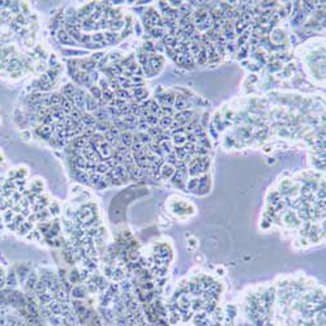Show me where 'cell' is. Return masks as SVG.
I'll use <instances>...</instances> for the list:
<instances>
[{"instance_id": "20", "label": "cell", "mask_w": 326, "mask_h": 326, "mask_svg": "<svg viewBox=\"0 0 326 326\" xmlns=\"http://www.w3.org/2000/svg\"><path fill=\"white\" fill-rule=\"evenodd\" d=\"M38 282V277L34 274V273H32V274L27 275V280H26V285L29 288H34L35 285H37Z\"/></svg>"}, {"instance_id": "17", "label": "cell", "mask_w": 326, "mask_h": 326, "mask_svg": "<svg viewBox=\"0 0 326 326\" xmlns=\"http://www.w3.org/2000/svg\"><path fill=\"white\" fill-rule=\"evenodd\" d=\"M161 149H162L163 153H167V154H170V153L174 151V145H172L171 141H163V142L159 144Z\"/></svg>"}, {"instance_id": "35", "label": "cell", "mask_w": 326, "mask_h": 326, "mask_svg": "<svg viewBox=\"0 0 326 326\" xmlns=\"http://www.w3.org/2000/svg\"><path fill=\"white\" fill-rule=\"evenodd\" d=\"M275 5V1H262L261 3V7L262 8H270V7H274Z\"/></svg>"}, {"instance_id": "1", "label": "cell", "mask_w": 326, "mask_h": 326, "mask_svg": "<svg viewBox=\"0 0 326 326\" xmlns=\"http://www.w3.org/2000/svg\"><path fill=\"white\" fill-rule=\"evenodd\" d=\"M163 64H164V59L163 56L158 54H153V55H149V60H147V65L149 68L151 69L153 72V76L158 74L161 72V69L163 68Z\"/></svg>"}, {"instance_id": "5", "label": "cell", "mask_w": 326, "mask_h": 326, "mask_svg": "<svg viewBox=\"0 0 326 326\" xmlns=\"http://www.w3.org/2000/svg\"><path fill=\"white\" fill-rule=\"evenodd\" d=\"M174 107L176 108L177 111L188 110V99H186V97L182 95V94H176V97H175Z\"/></svg>"}, {"instance_id": "6", "label": "cell", "mask_w": 326, "mask_h": 326, "mask_svg": "<svg viewBox=\"0 0 326 326\" xmlns=\"http://www.w3.org/2000/svg\"><path fill=\"white\" fill-rule=\"evenodd\" d=\"M57 38H59V41H60L63 44H68V46H73V44H76V42H74L71 37H69V34H68V33H67L64 29H60V30H59V33H57Z\"/></svg>"}, {"instance_id": "27", "label": "cell", "mask_w": 326, "mask_h": 326, "mask_svg": "<svg viewBox=\"0 0 326 326\" xmlns=\"http://www.w3.org/2000/svg\"><path fill=\"white\" fill-rule=\"evenodd\" d=\"M7 285L8 286H16L17 285V275H16L15 273H9V275H8V278H7Z\"/></svg>"}, {"instance_id": "8", "label": "cell", "mask_w": 326, "mask_h": 326, "mask_svg": "<svg viewBox=\"0 0 326 326\" xmlns=\"http://www.w3.org/2000/svg\"><path fill=\"white\" fill-rule=\"evenodd\" d=\"M286 39V35H285V32L280 29H274L271 33V37H270V41H273L274 43L279 44L282 43V41Z\"/></svg>"}, {"instance_id": "16", "label": "cell", "mask_w": 326, "mask_h": 326, "mask_svg": "<svg viewBox=\"0 0 326 326\" xmlns=\"http://www.w3.org/2000/svg\"><path fill=\"white\" fill-rule=\"evenodd\" d=\"M197 146H201V147H205V149L210 150L211 145H210V140H209L208 136L205 137H201V138H197V142H196Z\"/></svg>"}, {"instance_id": "25", "label": "cell", "mask_w": 326, "mask_h": 326, "mask_svg": "<svg viewBox=\"0 0 326 326\" xmlns=\"http://www.w3.org/2000/svg\"><path fill=\"white\" fill-rule=\"evenodd\" d=\"M123 26H124V24H123V21H120V20H114L108 24V27H111V30H114V32L121 29Z\"/></svg>"}, {"instance_id": "36", "label": "cell", "mask_w": 326, "mask_h": 326, "mask_svg": "<svg viewBox=\"0 0 326 326\" xmlns=\"http://www.w3.org/2000/svg\"><path fill=\"white\" fill-rule=\"evenodd\" d=\"M102 57H103V54H101V52H97V54H94V55H93L91 60H93V61H97V60L102 59Z\"/></svg>"}, {"instance_id": "19", "label": "cell", "mask_w": 326, "mask_h": 326, "mask_svg": "<svg viewBox=\"0 0 326 326\" xmlns=\"http://www.w3.org/2000/svg\"><path fill=\"white\" fill-rule=\"evenodd\" d=\"M149 32L153 38H163V35H164L163 27H151Z\"/></svg>"}, {"instance_id": "28", "label": "cell", "mask_w": 326, "mask_h": 326, "mask_svg": "<svg viewBox=\"0 0 326 326\" xmlns=\"http://www.w3.org/2000/svg\"><path fill=\"white\" fill-rule=\"evenodd\" d=\"M138 61H140L141 65H146L147 64V60H149V55L146 54V52H141V54H138Z\"/></svg>"}, {"instance_id": "24", "label": "cell", "mask_w": 326, "mask_h": 326, "mask_svg": "<svg viewBox=\"0 0 326 326\" xmlns=\"http://www.w3.org/2000/svg\"><path fill=\"white\" fill-rule=\"evenodd\" d=\"M145 120H146V123L149 124V127H157L159 119H158L155 115H153V114H151V115H149L147 118H145Z\"/></svg>"}, {"instance_id": "14", "label": "cell", "mask_w": 326, "mask_h": 326, "mask_svg": "<svg viewBox=\"0 0 326 326\" xmlns=\"http://www.w3.org/2000/svg\"><path fill=\"white\" fill-rule=\"evenodd\" d=\"M85 292H86V290H85V287H83V286H76V287H73V288H72V296H74V297H83V296H85Z\"/></svg>"}, {"instance_id": "10", "label": "cell", "mask_w": 326, "mask_h": 326, "mask_svg": "<svg viewBox=\"0 0 326 326\" xmlns=\"http://www.w3.org/2000/svg\"><path fill=\"white\" fill-rule=\"evenodd\" d=\"M149 24H150V26H153V27H162V25H163L162 17H161L157 12H154L149 17Z\"/></svg>"}, {"instance_id": "30", "label": "cell", "mask_w": 326, "mask_h": 326, "mask_svg": "<svg viewBox=\"0 0 326 326\" xmlns=\"http://www.w3.org/2000/svg\"><path fill=\"white\" fill-rule=\"evenodd\" d=\"M279 69H282V64H280L279 61H275V63H273V64L269 65L270 72H277V71H279Z\"/></svg>"}, {"instance_id": "7", "label": "cell", "mask_w": 326, "mask_h": 326, "mask_svg": "<svg viewBox=\"0 0 326 326\" xmlns=\"http://www.w3.org/2000/svg\"><path fill=\"white\" fill-rule=\"evenodd\" d=\"M120 140H121V144L124 145L125 147L130 149L133 144V135L129 132V130H124V132L120 133Z\"/></svg>"}, {"instance_id": "22", "label": "cell", "mask_w": 326, "mask_h": 326, "mask_svg": "<svg viewBox=\"0 0 326 326\" xmlns=\"http://www.w3.org/2000/svg\"><path fill=\"white\" fill-rule=\"evenodd\" d=\"M197 185H198V177H192V179L188 180L185 188L188 189V191H196Z\"/></svg>"}, {"instance_id": "18", "label": "cell", "mask_w": 326, "mask_h": 326, "mask_svg": "<svg viewBox=\"0 0 326 326\" xmlns=\"http://www.w3.org/2000/svg\"><path fill=\"white\" fill-rule=\"evenodd\" d=\"M239 52H238V59H240V60H243V59H245V57L248 56V52H249V46H248V43H245L244 46H241V47H239Z\"/></svg>"}, {"instance_id": "31", "label": "cell", "mask_w": 326, "mask_h": 326, "mask_svg": "<svg viewBox=\"0 0 326 326\" xmlns=\"http://www.w3.org/2000/svg\"><path fill=\"white\" fill-rule=\"evenodd\" d=\"M116 37H118V35L114 34V33H106L104 34V38L107 39V43H114V42H116Z\"/></svg>"}, {"instance_id": "37", "label": "cell", "mask_w": 326, "mask_h": 326, "mask_svg": "<svg viewBox=\"0 0 326 326\" xmlns=\"http://www.w3.org/2000/svg\"><path fill=\"white\" fill-rule=\"evenodd\" d=\"M4 283H5V279H4V277H1V278H0V288L4 286Z\"/></svg>"}, {"instance_id": "2", "label": "cell", "mask_w": 326, "mask_h": 326, "mask_svg": "<svg viewBox=\"0 0 326 326\" xmlns=\"http://www.w3.org/2000/svg\"><path fill=\"white\" fill-rule=\"evenodd\" d=\"M186 176H188V174L186 172H183V171H179V170H176L174 174V176L171 177V183L174 184L175 186H177V188L180 189H185V183H186Z\"/></svg>"}, {"instance_id": "29", "label": "cell", "mask_w": 326, "mask_h": 326, "mask_svg": "<svg viewBox=\"0 0 326 326\" xmlns=\"http://www.w3.org/2000/svg\"><path fill=\"white\" fill-rule=\"evenodd\" d=\"M99 89L102 90V93H103V91H106V90H110V85H108V81L106 79H101V80H99Z\"/></svg>"}, {"instance_id": "38", "label": "cell", "mask_w": 326, "mask_h": 326, "mask_svg": "<svg viewBox=\"0 0 326 326\" xmlns=\"http://www.w3.org/2000/svg\"><path fill=\"white\" fill-rule=\"evenodd\" d=\"M3 273H4V271H3V269H0V277H3Z\"/></svg>"}, {"instance_id": "33", "label": "cell", "mask_w": 326, "mask_h": 326, "mask_svg": "<svg viewBox=\"0 0 326 326\" xmlns=\"http://www.w3.org/2000/svg\"><path fill=\"white\" fill-rule=\"evenodd\" d=\"M233 44H235V43H232V42H226L224 48L227 50V51H230V52H233V51H235V48H236Z\"/></svg>"}, {"instance_id": "13", "label": "cell", "mask_w": 326, "mask_h": 326, "mask_svg": "<svg viewBox=\"0 0 326 326\" xmlns=\"http://www.w3.org/2000/svg\"><path fill=\"white\" fill-rule=\"evenodd\" d=\"M172 141H174L175 146H183V145L186 142L185 133H179V135H175L174 138H172Z\"/></svg>"}, {"instance_id": "12", "label": "cell", "mask_w": 326, "mask_h": 326, "mask_svg": "<svg viewBox=\"0 0 326 326\" xmlns=\"http://www.w3.org/2000/svg\"><path fill=\"white\" fill-rule=\"evenodd\" d=\"M305 17H306V15H305V12H304L303 9L299 11V12H296L294 16H292V25H300V24H303V22H304V20H305Z\"/></svg>"}, {"instance_id": "32", "label": "cell", "mask_w": 326, "mask_h": 326, "mask_svg": "<svg viewBox=\"0 0 326 326\" xmlns=\"http://www.w3.org/2000/svg\"><path fill=\"white\" fill-rule=\"evenodd\" d=\"M50 209H51V211H50V213H51L52 215H55V214H57V213H59V210H60L59 205H57L56 202H52V205L50 206Z\"/></svg>"}, {"instance_id": "11", "label": "cell", "mask_w": 326, "mask_h": 326, "mask_svg": "<svg viewBox=\"0 0 326 326\" xmlns=\"http://www.w3.org/2000/svg\"><path fill=\"white\" fill-rule=\"evenodd\" d=\"M194 63H196L197 65H204L205 63H208V55H206V48H205L204 44H202V47H201L200 54L197 55V57L194 59Z\"/></svg>"}, {"instance_id": "21", "label": "cell", "mask_w": 326, "mask_h": 326, "mask_svg": "<svg viewBox=\"0 0 326 326\" xmlns=\"http://www.w3.org/2000/svg\"><path fill=\"white\" fill-rule=\"evenodd\" d=\"M116 95V98H119V99H123V101H124V99H128V98H130V93L128 90H124V89H119V90H116L115 93H114Z\"/></svg>"}, {"instance_id": "26", "label": "cell", "mask_w": 326, "mask_h": 326, "mask_svg": "<svg viewBox=\"0 0 326 326\" xmlns=\"http://www.w3.org/2000/svg\"><path fill=\"white\" fill-rule=\"evenodd\" d=\"M177 161H179V158L176 157V154H175L174 151H172V153H170V154H167V157H166V163H168V164H172V166H175Z\"/></svg>"}, {"instance_id": "4", "label": "cell", "mask_w": 326, "mask_h": 326, "mask_svg": "<svg viewBox=\"0 0 326 326\" xmlns=\"http://www.w3.org/2000/svg\"><path fill=\"white\" fill-rule=\"evenodd\" d=\"M98 108H99L98 107V102H97L95 99L90 95V94L85 95V110L88 111L89 114H94L97 110H98Z\"/></svg>"}, {"instance_id": "3", "label": "cell", "mask_w": 326, "mask_h": 326, "mask_svg": "<svg viewBox=\"0 0 326 326\" xmlns=\"http://www.w3.org/2000/svg\"><path fill=\"white\" fill-rule=\"evenodd\" d=\"M175 171H176V168H175L172 164H168L164 162L163 166L161 167V172H159V177H162V179L167 180V179H171L172 176H174Z\"/></svg>"}, {"instance_id": "34", "label": "cell", "mask_w": 326, "mask_h": 326, "mask_svg": "<svg viewBox=\"0 0 326 326\" xmlns=\"http://www.w3.org/2000/svg\"><path fill=\"white\" fill-rule=\"evenodd\" d=\"M103 38H104V34H102V33H97L95 35L91 37V39H93L94 42H101V41H103Z\"/></svg>"}, {"instance_id": "15", "label": "cell", "mask_w": 326, "mask_h": 326, "mask_svg": "<svg viewBox=\"0 0 326 326\" xmlns=\"http://www.w3.org/2000/svg\"><path fill=\"white\" fill-rule=\"evenodd\" d=\"M90 95L95 99L97 102L102 99V90L99 89V86H91L90 88Z\"/></svg>"}, {"instance_id": "23", "label": "cell", "mask_w": 326, "mask_h": 326, "mask_svg": "<svg viewBox=\"0 0 326 326\" xmlns=\"http://www.w3.org/2000/svg\"><path fill=\"white\" fill-rule=\"evenodd\" d=\"M149 110H150V112H151L153 115H155V116H157V114L161 111V106H159V103H158L157 101H154V99H151V103H150Z\"/></svg>"}, {"instance_id": "9", "label": "cell", "mask_w": 326, "mask_h": 326, "mask_svg": "<svg viewBox=\"0 0 326 326\" xmlns=\"http://www.w3.org/2000/svg\"><path fill=\"white\" fill-rule=\"evenodd\" d=\"M163 43L166 44V47H171V48H176L177 47V38L175 35L171 34H164L163 35Z\"/></svg>"}]
</instances>
